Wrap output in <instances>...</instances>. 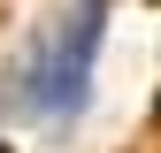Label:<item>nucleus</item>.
Masks as SVG:
<instances>
[{"mask_svg":"<svg viewBox=\"0 0 161 153\" xmlns=\"http://www.w3.org/2000/svg\"><path fill=\"white\" fill-rule=\"evenodd\" d=\"M0 153H8V145H0Z\"/></svg>","mask_w":161,"mask_h":153,"instance_id":"f03ea898","label":"nucleus"},{"mask_svg":"<svg viewBox=\"0 0 161 153\" xmlns=\"http://www.w3.org/2000/svg\"><path fill=\"white\" fill-rule=\"evenodd\" d=\"M100 38H108V0H77L62 38H54V54L38 61V107L46 115H77L85 107V84H92V61H100Z\"/></svg>","mask_w":161,"mask_h":153,"instance_id":"f257e3e1","label":"nucleus"}]
</instances>
